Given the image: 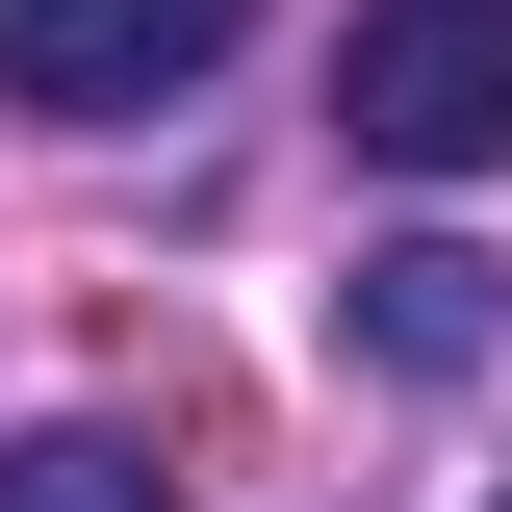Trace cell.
<instances>
[{
	"instance_id": "obj_1",
	"label": "cell",
	"mask_w": 512,
	"mask_h": 512,
	"mask_svg": "<svg viewBox=\"0 0 512 512\" xmlns=\"http://www.w3.org/2000/svg\"><path fill=\"white\" fill-rule=\"evenodd\" d=\"M333 128H359V180H512V0H359Z\"/></svg>"
},
{
	"instance_id": "obj_2",
	"label": "cell",
	"mask_w": 512,
	"mask_h": 512,
	"mask_svg": "<svg viewBox=\"0 0 512 512\" xmlns=\"http://www.w3.org/2000/svg\"><path fill=\"white\" fill-rule=\"evenodd\" d=\"M256 52V0H0V103L26 128H154Z\"/></svg>"
},
{
	"instance_id": "obj_5",
	"label": "cell",
	"mask_w": 512,
	"mask_h": 512,
	"mask_svg": "<svg viewBox=\"0 0 512 512\" xmlns=\"http://www.w3.org/2000/svg\"><path fill=\"white\" fill-rule=\"evenodd\" d=\"M487 512H512V487H487Z\"/></svg>"
},
{
	"instance_id": "obj_3",
	"label": "cell",
	"mask_w": 512,
	"mask_h": 512,
	"mask_svg": "<svg viewBox=\"0 0 512 512\" xmlns=\"http://www.w3.org/2000/svg\"><path fill=\"white\" fill-rule=\"evenodd\" d=\"M333 359H359V384H487L512 359V256L487 231H384L359 282H333Z\"/></svg>"
},
{
	"instance_id": "obj_4",
	"label": "cell",
	"mask_w": 512,
	"mask_h": 512,
	"mask_svg": "<svg viewBox=\"0 0 512 512\" xmlns=\"http://www.w3.org/2000/svg\"><path fill=\"white\" fill-rule=\"evenodd\" d=\"M0 512H180V487H154V436H103V410H26V436H0Z\"/></svg>"
}]
</instances>
